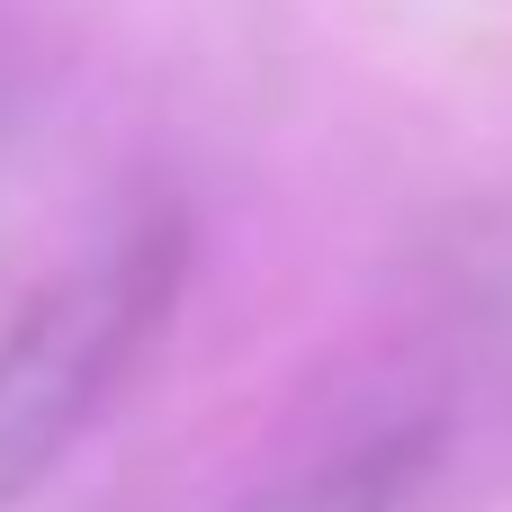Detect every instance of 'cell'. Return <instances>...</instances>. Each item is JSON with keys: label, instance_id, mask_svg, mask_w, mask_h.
<instances>
[{"label": "cell", "instance_id": "1", "mask_svg": "<svg viewBox=\"0 0 512 512\" xmlns=\"http://www.w3.org/2000/svg\"><path fill=\"white\" fill-rule=\"evenodd\" d=\"M189 279V216L171 198L126 207L0 324V512H18L117 405L162 342Z\"/></svg>", "mask_w": 512, "mask_h": 512}, {"label": "cell", "instance_id": "2", "mask_svg": "<svg viewBox=\"0 0 512 512\" xmlns=\"http://www.w3.org/2000/svg\"><path fill=\"white\" fill-rule=\"evenodd\" d=\"M432 468V432H360L342 450H324L315 468L279 477L270 495H252L243 512H414Z\"/></svg>", "mask_w": 512, "mask_h": 512}]
</instances>
